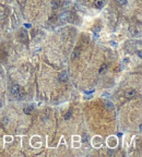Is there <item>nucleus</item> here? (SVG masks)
<instances>
[{
    "mask_svg": "<svg viewBox=\"0 0 142 157\" xmlns=\"http://www.w3.org/2000/svg\"><path fill=\"white\" fill-rule=\"evenodd\" d=\"M11 93H12V95H13L14 97H19L20 94H21V91H20L19 85H13L12 88H11Z\"/></svg>",
    "mask_w": 142,
    "mask_h": 157,
    "instance_id": "obj_1",
    "label": "nucleus"
},
{
    "mask_svg": "<svg viewBox=\"0 0 142 157\" xmlns=\"http://www.w3.org/2000/svg\"><path fill=\"white\" fill-rule=\"evenodd\" d=\"M68 80V73L67 72H62L60 75H59V81L60 82H66Z\"/></svg>",
    "mask_w": 142,
    "mask_h": 157,
    "instance_id": "obj_2",
    "label": "nucleus"
},
{
    "mask_svg": "<svg viewBox=\"0 0 142 157\" xmlns=\"http://www.w3.org/2000/svg\"><path fill=\"white\" fill-rule=\"evenodd\" d=\"M94 6H95V8L102 9V7L104 6V0H95Z\"/></svg>",
    "mask_w": 142,
    "mask_h": 157,
    "instance_id": "obj_3",
    "label": "nucleus"
},
{
    "mask_svg": "<svg viewBox=\"0 0 142 157\" xmlns=\"http://www.w3.org/2000/svg\"><path fill=\"white\" fill-rule=\"evenodd\" d=\"M116 144H117V141L115 140V137H109L108 145L111 146V147H114V146H116Z\"/></svg>",
    "mask_w": 142,
    "mask_h": 157,
    "instance_id": "obj_4",
    "label": "nucleus"
},
{
    "mask_svg": "<svg viewBox=\"0 0 142 157\" xmlns=\"http://www.w3.org/2000/svg\"><path fill=\"white\" fill-rule=\"evenodd\" d=\"M134 95H136V91H134V90H130V91H128V92L126 93V97H127V98L134 97Z\"/></svg>",
    "mask_w": 142,
    "mask_h": 157,
    "instance_id": "obj_5",
    "label": "nucleus"
},
{
    "mask_svg": "<svg viewBox=\"0 0 142 157\" xmlns=\"http://www.w3.org/2000/svg\"><path fill=\"white\" fill-rule=\"evenodd\" d=\"M32 110H33V107H32V106H28V107H25L24 109H23V111H24V114H26V115H30Z\"/></svg>",
    "mask_w": 142,
    "mask_h": 157,
    "instance_id": "obj_6",
    "label": "nucleus"
},
{
    "mask_svg": "<svg viewBox=\"0 0 142 157\" xmlns=\"http://www.w3.org/2000/svg\"><path fill=\"white\" fill-rule=\"evenodd\" d=\"M79 53H80V48H75L74 51H73V53H72V59L77 58V57L79 56Z\"/></svg>",
    "mask_w": 142,
    "mask_h": 157,
    "instance_id": "obj_7",
    "label": "nucleus"
},
{
    "mask_svg": "<svg viewBox=\"0 0 142 157\" xmlns=\"http://www.w3.org/2000/svg\"><path fill=\"white\" fill-rule=\"evenodd\" d=\"M107 69H108V66H107V65H103V66H102V68H101L100 73H105L106 71H107Z\"/></svg>",
    "mask_w": 142,
    "mask_h": 157,
    "instance_id": "obj_8",
    "label": "nucleus"
},
{
    "mask_svg": "<svg viewBox=\"0 0 142 157\" xmlns=\"http://www.w3.org/2000/svg\"><path fill=\"white\" fill-rule=\"evenodd\" d=\"M51 6H53V9H57L59 6V0H53V3H51Z\"/></svg>",
    "mask_w": 142,
    "mask_h": 157,
    "instance_id": "obj_9",
    "label": "nucleus"
},
{
    "mask_svg": "<svg viewBox=\"0 0 142 157\" xmlns=\"http://www.w3.org/2000/svg\"><path fill=\"white\" fill-rule=\"evenodd\" d=\"M71 116H72V111H71V110H69V111H68V114L66 115V117H64V119H66V120H68V119H70V117H71Z\"/></svg>",
    "mask_w": 142,
    "mask_h": 157,
    "instance_id": "obj_10",
    "label": "nucleus"
},
{
    "mask_svg": "<svg viewBox=\"0 0 142 157\" xmlns=\"http://www.w3.org/2000/svg\"><path fill=\"white\" fill-rule=\"evenodd\" d=\"M117 2L119 5H126L127 3V0H117Z\"/></svg>",
    "mask_w": 142,
    "mask_h": 157,
    "instance_id": "obj_11",
    "label": "nucleus"
},
{
    "mask_svg": "<svg viewBox=\"0 0 142 157\" xmlns=\"http://www.w3.org/2000/svg\"><path fill=\"white\" fill-rule=\"evenodd\" d=\"M55 20H56V17H55V15H53V17L50 18V20H49V21H50V22H54V21H55Z\"/></svg>",
    "mask_w": 142,
    "mask_h": 157,
    "instance_id": "obj_12",
    "label": "nucleus"
},
{
    "mask_svg": "<svg viewBox=\"0 0 142 157\" xmlns=\"http://www.w3.org/2000/svg\"><path fill=\"white\" fill-rule=\"evenodd\" d=\"M107 105H108V107H111V108H113V104H111V103H107Z\"/></svg>",
    "mask_w": 142,
    "mask_h": 157,
    "instance_id": "obj_13",
    "label": "nucleus"
},
{
    "mask_svg": "<svg viewBox=\"0 0 142 157\" xmlns=\"http://www.w3.org/2000/svg\"><path fill=\"white\" fill-rule=\"evenodd\" d=\"M0 107H1V103H0Z\"/></svg>",
    "mask_w": 142,
    "mask_h": 157,
    "instance_id": "obj_14",
    "label": "nucleus"
}]
</instances>
